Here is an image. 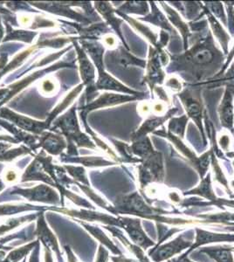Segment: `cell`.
I'll list each match as a JSON object with an SVG mask.
<instances>
[{"instance_id":"obj_49","label":"cell","mask_w":234,"mask_h":262,"mask_svg":"<svg viewBox=\"0 0 234 262\" xmlns=\"http://www.w3.org/2000/svg\"><path fill=\"white\" fill-rule=\"evenodd\" d=\"M172 262H194L192 260V259H189V257L188 256H180L178 257V258H176V259H173Z\"/></svg>"},{"instance_id":"obj_30","label":"cell","mask_w":234,"mask_h":262,"mask_svg":"<svg viewBox=\"0 0 234 262\" xmlns=\"http://www.w3.org/2000/svg\"><path fill=\"white\" fill-rule=\"evenodd\" d=\"M38 233H39V236L41 238L42 242L47 246V248L48 247L52 248L59 255V247H58L56 238L54 237V234L49 231V229L46 226L44 220H42V219L39 221Z\"/></svg>"},{"instance_id":"obj_53","label":"cell","mask_w":234,"mask_h":262,"mask_svg":"<svg viewBox=\"0 0 234 262\" xmlns=\"http://www.w3.org/2000/svg\"><path fill=\"white\" fill-rule=\"evenodd\" d=\"M4 187H5V185H4V183L2 182V180L0 179V191H2L3 190Z\"/></svg>"},{"instance_id":"obj_54","label":"cell","mask_w":234,"mask_h":262,"mask_svg":"<svg viewBox=\"0 0 234 262\" xmlns=\"http://www.w3.org/2000/svg\"><path fill=\"white\" fill-rule=\"evenodd\" d=\"M229 248H230V250L233 253L234 252V247H231V246H229Z\"/></svg>"},{"instance_id":"obj_34","label":"cell","mask_w":234,"mask_h":262,"mask_svg":"<svg viewBox=\"0 0 234 262\" xmlns=\"http://www.w3.org/2000/svg\"><path fill=\"white\" fill-rule=\"evenodd\" d=\"M58 90V83L53 78H47L39 84V92L43 96H53Z\"/></svg>"},{"instance_id":"obj_18","label":"cell","mask_w":234,"mask_h":262,"mask_svg":"<svg viewBox=\"0 0 234 262\" xmlns=\"http://www.w3.org/2000/svg\"><path fill=\"white\" fill-rule=\"evenodd\" d=\"M15 193L24 196L29 200L33 201H40V202L52 203L55 204L59 200V196L56 191L46 185H38L37 187L30 190H18Z\"/></svg>"},{"instance_id":"obj_22","label":"cell","mask_w":234,"mask_h":262,"mask_svg":"<svg viewBox=\"0 0 234 262\" xmlns=\"http://www.w3.org/2000/svg\"><path fill=\"white\" fill-rule=\"evenodd\" d=\"M188 195H199L205 200H209L210 201L209 203L215 202L219 198H217L211 185V174L208 172L206 176L201 179L200 184L197 187L184 192V196H188Z\"/></svg>"},{"instance_id":"obj_11","label":"cell","mask_w":234,"mask_h":262,"mask_svg":"<svg viewBox=\"0 0 234 262\" xmlns=\"http://www.w3.org/2000/svg\"><path fill=\"white\" fill-rule=\"evenodd\" d=\"M195 232V241L192 245V247L185 253L182 254V256H188L192 252L205 245L214 244V243H233L234 242V234H231V233L214 232L202 229L199 227H196Z\"/></svg>"},{"instance_id":"obj_25","label":"cell","mask_w":234,"mask_h":262,"mask_svg":"<svg viewBox=\"0 0 234 262\" xmlns=\"http://www.w3.org/2000/svg\"><path fill=\"white\" fill-rule=\"evenodd\" d=\"M116 14H118L120 17L123 18V19L129 22V24L131 25V27H133L135 30L138 32L140 34H142L143 37H145L146 39H148V41L151 42V44L154 48L157 47V41H158V34L155 33L154 31L152 30L150 27H147L145 25L140 23L137 19H134L130 16L125 15L122 12H118L116 10Z\"/></svg>"},{"instance_id":"obj_41","label":"cell","mask_w":234,"mask_h":262,"mask_svg":"<svg viewBox=\"0 0 234 262\" xmlns=\"http://www.w3.org/2000/svg\"><path fill=\"white\" fill-rule=\"evenodd\" d=\"M102 45L110 49H116L117 48V39L116 36L112 35L111 33H107L102 37Z\"/></svg>"},{"instance_id":"obj_14","label":"cell","mask_w":234,"mask_h":262,"mask_svg":"<svg viewBox=\"0 0 234 262\" xmlns=\"http://www.w3.org/2000/svg\"><path fill=\"white\" fill-rule=\"evenodd\" d=\"M0 116L4 117L5 119L12 121L22 130L32 132L34 134H41L43 130H45V128L49 127L47 122H37L27 116L15 114L6 107H4L0 111Z\"/></svg>"},{"instance_id":"obj_12","label":"cell","mask_w":234,"mask_h":262,"mask_svg":"<svg viewBox=\"0 0 234 262\" xmlns=\"http://www.w3.org/2000/svg\"><path fill=\"white\" fill-rule=\"evenodd\" d=\"M177 112H178L177 107H172L163 116L151 115L147 116L144 122H142V125L140 126L139 128H137L131 136V141L136 142L142 137H148V134L150 133H154L157 128H159L167 121H169Z\"/></svg>"},{"instance_id":"obj_32","label":"cell","mask_w":234,"mask_h":262,"mask_svg":"<svg viewBox=\"0 0 234 262\" xmlns=\"http://www.w3.org/2000/svg\"><path fill=\"white\" fill-rule=\"evenodd\" d=\"M210 164L212 166L214 173V179L217 182H219L220 185H222L224 187L229 191V183L227 179L225 178V174L223 172L222 168L220 166V164L218 162L216 155L212 149V154H211V160H210Z\"/></svg>"},{"instance_id":"obj_46","label":"cell","mask_w":234,"mask_h":262,"mask_svg":"<svg viewBox=\"0 0 234 262\" xmlns=\"http://www.w3.org/2000/svg\"><path fill=\"white\" fill-rule=\"evenodd\" d=\"M108 259H109V253L104 249L102 246H101L99 249V253H98L96 262H108Z\"/></svg>"},{"instance_id":"obj_19","label":"cell","mask_w":234,"mask_h":262,"mask_svg":"<svg viewBox=\"0 0 234 262\" xmlns=\"http://www.w3.org/2000/svg\"><path fill=\"white\" fill-rule=\"evenodd\" d=\"M95 8L98 10V12L101 13V16L103 17L108 25H110L112 27L113 29L116 31L119 38L122 39V41L124 44L125 48L129 50L126 42H125L124 38L122 36V32H121V26H122L123 21L121 18L116 16V10L113 9L112 6L109 2H95Z\"/></svg>"},{"instance_id":"obj_48","label":"cell","mask_w":234,"mask_h":262,"mask_svg":"<svg viewBox=\"0 0 234 262\" xmlns=\"http://www.w3.org/2000/svg\"><path fill=\"white\" fill-rule=\"evenodd\" d=\"M112 259L115 262H140L139 260L137 261V260H134V259H127V258H125L122 255L119 257H112Z\"/></svg>"},{"instance_id":"obj_35","label":"cell","mask_w":234,"mask_h":262,"mask_svg":"<svg viewBox=\"0 0 234 262\" xmlns=\"http://www.w3.org/2000/svg\"><path fill=\"white\" fill-rule=\"evenodd\" d=\"M184 6L185 7L184 10L186 11V14L184 16L188 19H193L199 15V12L204 6L199 2H184Z\"/></svg>"},{"instance_id":"obj_42","label":"cell","mask_w":234,"mask_h":262,"mask_svg":"<svg viewBox=\"0 0 234 262\" xmlns=\"http://www.w3.org/2000/svg\"><path fill=\"white\" fill-rule=\"evenodd\" d=\"M69 170V173L75 179H79L82 183H87V178L85 176V170L82 168H76V167L66 166Z\"/></svg>"},{"instance_id":"obj_44","label":"cell","mask_w":234,"mask_h":262,"mask_svg":"<svg viewBox=\"0 0 234 262\" xmlns=\"http://www.w3.org/2000/svg\"><path fill=\"white\" fill-rule=\"evenodd\" d=\"M137 111H138V113L142 116H151V114L152 113V103H148V102H145V101H143V102H141L139 105H138V107H137Z\"/></svg>"},{"instance_id":"obj_6","label":"cell","mask_w":234,"mask_h":262,"mask_svg":"<svg viewBox=\"0 0 234 262\" xmlns=\"http://www.w3.org/2000/svg\"><path fill=\"white\" fill-rule=\"evenodd\" d=\"M164 164L161 152L155 150L152 155L142 160L138 166V179L141 190L152 183H163L164 180Z\"/></svg>"},{"instance_id":"obj_43","label":"cell","mask_w":234,"mask_h":262,"mask_svg":"<svg viewBox=\"0 0 234 262\" xmlns=\"http://www.w3.org/2000/svg\"><path fill=\"white\" fill-rule=\"evenodd\" d=\"M24 206H0V215H5V214H11V213H15V212H22V211H24V210H28L30 209L29 207H24Z\"/></svg>"},{"instance_id":"obj_24","label":"cell","mask_w":234,"mask_h":262,"mask_svg":"<svg viewBox=\"0 0 234 262\" xmlns=\"http://www.w3.org/2000/svg\"><path fill=\"white\" fill-rule=\"evenodd\" d=\"M199 252L207 254L216 262H234L233 254L227 245L204 247Z\"/></svg>"},{"instance_id":"obj_31","label":"cell","mask_w":234,"mask_h":262,"mask_svg":"<svg viewBox=\"0 0 234 262\" xmlns=\"http://www.w3.org/2000/svg\"><path fill=\"white\" fill-rule=\"evenodd\" d=\"M117 11L122 12L125 15L135 13V14L146 16L148 15L150 12V8L147 2H127L124 5H122Z\"/></svg>"},{"instance_id":"obj_21","label":"cell","mask_w":234,"mask_h":262,"mask_svg":"<svg viewBox=\"0 0 234 262\" xmlns=\"http://www.w3.org/2000/svg\"><path fill=\"white\" fill-rule=\"evenodd\" d=\"M151 6H152V12L148 13V15H146L144 18H140V20L148 22L151 24L160 27L162 30L165 31L172 35H176L177 32L174 29V27H172L167 17L157 7V4L155 2H151Z\"/></svg>"},{"instance_id":"obj_9","label":"cell","mask_w":234,"mask_h":262,"mask_svg":"<svg viewBox=\"0 0 234 262\" xmlns=\"http://www.w3.org/2000/svg\"><path fill=\"white\" fill-rule=\"evenodd\" d=\"M114 226L123 228L127 235L130 236L133 244L141 247L142 250H147L150 247H155V243L150 238L145 231L142 227V221L140 219H131V217H116Z\"/></svg>"},{"instance_id":"obj_50","label":"cell","mask_w":234,"mask_h":262,"mask_svg":"<svg viewBox=\"0 0 234 262\" xmlns=\"http://www.w3.org/2000/svg\"><path fill=\"white\" fill-rule=\"evenodd\" d=\"M4 35H5V31H4V27L1 23V18H0V42L3 40Z\"/></svg>"},{"instance_id":"obj_56","label":"cell","mask_w":234,"mask_h":262,"mask_svg":"<svg viewBox=\"0 0 234 262\" xmlns=\"http://www.w3.org/2000/svg\"><path fill=\"white\" fill-rule=\"evenodd\" d=\"M233 99H234V92H233ZM233 133H234V128H233Z\"/></svg>"},{"instance_id":"obj_26","label":"cell","mask_w":234,"mask_h":262,"mask_svg":"<svg viewBox=\"0 0 234 262\" xmlns=\"http://www.w3.org/2000/svg\"><path fill=\"white\" fill-rule=\"evenodd\" d=\"M39 146L43 147L47 151L54 155H59L65 149L66 143L62 137L56 135L46 133L41 137Z\"/></svg>"},{"instance_id":"obj_10","label":"cell","mask_w":234,"mask_h":262,"mask_svg":"<svg viewBox=\"0 0 234 262\" xmlns=\"http://www.w3.org/2000/svg\"><path fill=\"white\" fill-rule=\"evenodd\" d=\"M74 41V48L77 53L78 61L80 66V76L82 79L83 84L87 88V100L90 103L95 98L96 94V85H95V70L93 63L89 60L85 50L78 45L77 42Z\"/></svg>"},{"instance_id":"obj_3","label":"cell","mask_w":234,"mask_h":262,"mask_svg":"<svg viewBox=\"0 0 234 262\" xmlns=\"http://www.w3.org/2000/svg\"><path fill=\"white\" fill-rule=\"evenodd\" d=\"M114 208L116 214H131L142 219H148L156 214H164L166 211L148 205L146 200L138 192L122 196L116 200Z\"/></svg>"},{"instance_id":"obj_45","label":"cell","mask_w":234,"mask_h":262,"mask_svg":"<svg viewBox=\"0 0 234 262\" xmlns=\"http://www.w3.org/2000/svg\"><path fill=\"white\" fill-rule=\"evenodd\" d=\"M5 179L4 180L7 183H12L18 179V173L16 172L14 170H7L5 171Z\"/></svg>"},{"instance_id":"obj_16","label":"cell","mask_w":234,"mask_h":262,"mask_svg":"<svg viewBox=\"0 0 234 262\" xmlns=\"http://www.w3.org/2000/svg\"><path fill=\"white\" fill-rule=\"evenodd\" d=\"M95 85L97 90H111L116 92L123 93L129 96H138L142 99L144 97V93L136 91L127 88L124 84L121 83L116 79L109 75L104 69L98 70V79Z\"/></svg>"},{"instance_id":"obj_17","label":"cell","mask_w":234,"mask_h":262,"mask_svg":"<svg viewBox=\"0 0 234 262\" xmlns=\"http://www.w3.org/2000/svg\"><path fill=\"white\" fill-rule=\"evenodd\" d=\"M160 6L163 7V11L165 12L166 17L168 18L171 25L172 27L174 26L178 29V32L181 33V36L184 39V50L186 51L189 48V39H190V36L192 35L189 25L187 24L186 22H184L180 14L168 4L160 2Z\"/></svg>"},{"instance_id":"obj_51","label":"cell","mask_w":234,"mask_h":262,"mask_svg":"<svg viewBox=\"0 0 234 262\" xmlns=\"http://www.w3.org/2000/svg\"><path fill=\"white\" fill-rule=\"evenodd\" d=\"M68 254H69L68 257H69V262H77L76 261V259L74 258V254L71 253V251L69 250V252H68Z\"/></svg>"},{"instance_id":"obj_33","label":"cell","mask_w":234,"mask_h":262,"mask_svg":"<svg viewBox=\"0 0 234 262\" xmlns=\"http://www.w3.org/2000/svg\"><path fill=\"white\" fill-rule=\"evenodd\" d=\"M205 7L210 11V13L218 19H220L223 25L227 26V18L225 16V10L221 2H205ZM220 22V23H221Z\"/></svg>"},{"instance_id":"obj_5","label":"cell","mask_w":234,"mask_h":262,"mask_svg":"<svg viewBox=\"0 0 234 262\" xmlns=\"http://www.w3.org/2000/svg\"><path fill=\"white\" fill-rule=\"evenodd\" d=\"M169 60V55L163 49L152 48V46L150 47L143 81L150 86L152 92L156 86L162 85L165 80L166 74L163 71V67L168 65Z\"/></svg>"},{"instance_id":"obj_36","label":"cell","mask_w":234,"mask_h":262,"mask_svg":"<svg viewBox=\"0 0 234 262\" xmlns=\"http://www.w3.org/2000/svg\"><path fill=\"white\" fill-rule=\"evenodd\" d=\"M33 247H34V243L27 245L26 247H22V248L18 249V250L13 251V252L10 254L9 256H8V258H7V260H10V262L18 261L22 257H24L25 254H27Z\"/></svg>"},{"instance_id":"obj_8","label":"cell","mask_w":234,"mask_h":262,"mask_svg":"<svg viewBox=\"0 0 234 262\" xmlns=\"http://www.w3.org/2000/svg\"><path fill=\"white\" fill-rule=\"evenodd\" d=\"M193 242L184 238V234L176 237L172 242L156 245L148 252V256L153 262H163L169 260L173 257L183 253L185 249H189Z\"/></svg>"},{"instance_id":"obj_1","label":"cell","mask_w":234,"mask_h":262,"mask_svg":"<svg viewBox=\"0 0 234 262\" xmlns=\"http://www.w3.org/2000/svg\"><path fill=\"white\" fill-rule=\"evenodd\" d=\"M223 60V54L217 48L209 31L184 54L172 57L173 66L178 71L187 72L189 77L199 81L212 75L217 69H222Z\"/></svg>"},{"instance_id":"obj_4","label":"cell","mask_w":234,"mask_h":262,"mask_svg":"<svg viewBox=\"0 0 234 262\" xmlns=\"http://www.w3.org/2000/svg\"><path fill=\"white\" fill-rule=\"evenodd\" d=\"M180 99L182 104L184 105V110L186 111L187 116L195 122L200 134H201L203 142L206 144V137L205 135V107L202 101L200 90L198 89L186 88L182 90L178 95Z\"/></svg>"},{"instance_id":"obj_28","label":"cell","mask_w":234,"mask_h":262,"mask_svg":"<svg viewBox=\"0 0 234 262\" xmlns=\"http://www.w3.org/2000/svg\"><path fill=\"white\" fill-rule=\"evenodd\" d=\"M6 35L4 38L3 42L9 40H19V41L32 43L37 35L36 32L26 30H14L10 25L6 24Z\"/></svg>"},{"instance_id":"obj_57","label":"cell","mask_w":234,"mask_h":262,"mask_svg":"<svg viewBox=\"0 0 234 262\" xmlns=\"http://www.w3.org/2000/svg\"><path fill=\"white\" fill-rule=\"evenodd\" d=\"M233 166H234V162H233Z\"/></svg>"},{"instance_id":"obj_52","label":"cell","mask_w":234,"mask_h":262,"mask_svg":"<svg viewBox=\"0 0 234 262\" xmlns=\"http://www.w3.org/2000/svg\"><path fill=\"white\" fill-rule=\"evenodd\" d=\"M226 155H227V157H229V158H234V151L228 152Z\"/></svg>"},{"instance_id":"obj_47","label":"cell","mask_w":234,"mask_h":262,"mask_svg":"<svg viewBox=\"0 0 234 262\" xmlns=\"http://www.w3.org/2000/svg\"><path fill=\"white\" fill-rule=\"evenodd\" d=\"M228 57H227V59H226V61H225V65H224V67H223L222 69H221V70H220V72H219V75H221L222 73H224V72L226 70V69L228 68L229 64L231 63V60H232V59L234 58V45L233 47H232V48H231V50L230 51V52H228Z\"/></svg>"},{"instance_id":"obj_2","label":"cell","mask_w":234,"mask_h":262,"mask_svg":"<svg viewBox=\"0 0 234 262\" xmlns=\"http://www.w3.org/2000/svg\"><path fill=\"white\" fill-rule=\"evenodd\" d=\"M153 134L164 137L167 140H169L172 143V145L175 146L176 149L181 155L184 158H186L187 162L194 167L197 172L199 173L200 179H203L206 176L208 169L210 167V160H211L212 149H210V150H208L203 155L199 157L196 155L195 152L185 145V143H184L182 139L176 137L174 135L171 134L169 132H166L165 130H157L155 131Z\"/></svg>"},{"instance_id":"obj_29","label":"cell","mask_w":234,"mask_h":262,"mask_svg":"<svg viewBox=\"0 0 234 262\" xmlns=\"http://www.w3.org/2000/svg\"><path fill=\"white\" fill-rule=\"evenodd\" d=\"M188 122H189V117L185 115L181 117H172L169 119L167 132L179 137L180 139H184Z\"/></svg>"},{"instance_id":"obj_15","label":"cell","mask_w":234,"mask_h":262,"mask_svg":"<svg viewBox=\"0 0 234 262\" xmlns=\"http://www.w3.org/2000/svg\"><path fill=\"white\" fill-rule=\"evenodd\" d=\"M233 92L231 86H227L225 89L222 100L218 108L220 123L223 128L231 131L232 133L234 128Z\"/></svg>"},{"instance_id":"obj_7","label":"cell","mask_w":234,"mask_h":262,"mask_svg":"<svg viewBox=\"0 0 234 262\" xmlns=\"http://www.w3.org/2000/svg\"><path fill=\"white\" fill-rule=\"evenodd\" d=\"M75 111L76 107H72L65 115L60 116L59 119L57 120L54 127H59L62 131L63 134L66 135L69 139L75 141L78 145L88 147L90 149H95V144L90 141L89 137L83 135L82 132L80 130Z\"/></svg>"},{"instance_id":"obj_38","label":"cell","mask_w":234,"mask_h":262,"mask_svg":"<svg viewBox=\"0 0 234 262\" xmlns=\"http://www.w3.org/2000/svg\"><path fill=\"white\" fill-rule=\"evenodd\" d=\"M217 143L221 147V149L225 151L230 150V146L231 144V136L227 132H223L218 136Z\"/></svg>"},{"instance_id":"obj_37","label":"cell","mask_w":234,"mask_h":262,"mask_svg":"<svg viewBox=\"0 0 234 262\" xmlns=\"http://www.w3.org/2000/svg\"><path fill=\"white\" fill-rule=\"evenodd\" d=\"M166 88L172 90V92L179 93L183 90V84L180 80L175 76H171L165 81Z\"/></svg>"},{"instance_id":"obj_13","label":"cell","mask_w":234,"mask_h":262,"mask_svg":"<svg viewBox=\"0 0 234 262\" xmlns=\"http://www.w3.org/2000/svg\"><path fill=\"white\" fill-rule=\"evenodd\" d=\"M137 100H142V98L138 96H129V95H119V94L117 95L114 93H104L96 100L91 101L90 103L87 105L86 107H84V111L81 112V117L85 118L89 111L90 112V111L101 108V107H111L115 105L122 104L125 102L137 101Z\"/></svg>"},{"instance_id":"obj_40","label":"cell","mask_w":234,"mask_h":262,"mask_svg":"<svg viewBox=\"0 0 234 262\" xmlns=\"http://www.w3.org/2000/svg\"><path fill=\"white\" fill-rule=\"evenodd\" d=\"M194 206H217L219 207L222 206H228L231 208H234V200H225V199H218L214 203L197 202Z\"/></svg>"},{"instance_id":"obj_27","label":"cell","mask_w":234,"mask_h":262,"mask_svg":"<svg viewBox=\"0 0 234 262\" xmlns=\"http://www.w3.org/2000/svg\"><path fill=\"white\" fill-rule=\"evenodd\" d=\"M131 148L133 155L139 158L142 161L155 151L151 138L148 137H142L139 140L133 142Z\"/></svg>"},{"instance_id":"obj_55","label":"cell","mask_w":234,"mask_h":262,"mask_svg":"<svg viewBox=\"0 0 234 262\" xmlns=\"http://www.w3.org/2000/svg\"><path fill=\"white\" fill-rule=\"evenodd\" d=\"M230 185H231V187L233 188L234 189V179L232 180V181H231V183H230Z\"/></svg>"},{"instance_id":"obj_23","label":"cell","mask_w":234,"mask_h":262,"mask_svg":"<svg viewBox=\"0 0 234 262\" xmlns=\"http://www.w3.org/2000/svg\"><path fill=\"white\" fill-rule=\"evenodd\" d=\"M114 59L119 65L124 69L130 67H139L145 69L146 64H147L146 60H141L139 58L134 56L133 54H131L129 51L125 50L123 47H118V48H116V52L114 54Z\"/></svg>"},{"instance_id":"obj_39","label":"cell","mask_w":234,"mask_h":262,"mask_svg":"<svg viewBox=\"0 0 234 262\" xmlns=\"http://www.w3.org/2000/svg\"><path fill=\"white\" fill-rule=\"evenodd\" d=\"M226 11L228 14L227 25L231 35L234 36V2H225Z\"/></svg>"},{"instance_id":"obj_20","label":"cell","mask_w":234,"mask_h":262,"mask_svg":"<svg viewBox=\"0 0 234 262\" xmlns=\"http://www.w3.org/2000/svg\"><path fill=\"white\" fill-rule=\"evenodd\" d=\"M203 10H204L205 15L207 17V20L209 22V24H210V29L212 31L214 36L216 37L217 40L219 41L220 46H221V48H222L224 54H228V44L229 42H230V39H231V37L229 35V33L225 32L220 21L218 20L210 13V11L205 6H203Z\"/></svg>"}]
</instances>
